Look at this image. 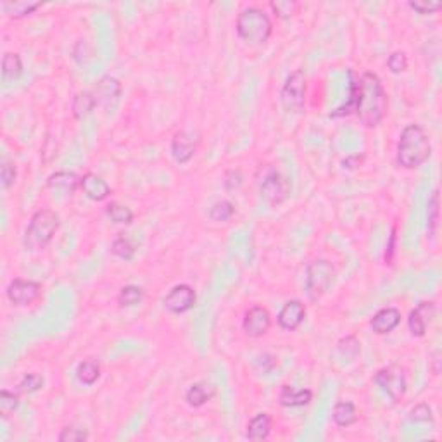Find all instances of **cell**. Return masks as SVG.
<instances>
[{
  "label": "cell",
  "instance_id": "obj_27",
  "mask_svg": "<svg viewBox=\"0 0 442 442\" xmlns=\"http://www.w3.org/2000/svg\"><path fill=\"white\" fill-rule=\"evenodd\" d=\"M100 377V366L97 361L85 360L78 364L76 368V379L83 384V386H93Z\"/></svg>",
  "mask_w": 442,
  "mask_h": 442
},
{
  "label": "cell",
  "instance_id": "obj_22",
  "mask_svg": "<svg viewBox=\"0 0 442 442\" xmlns=\"http://www.w3.org/2000/svg\"><path fill=\"white\" fill-rule=\"evenodd\" d=\"M273 420L268 413H258L247 423V435L249 441H266L272 434Z\"/></svg>",
  "mask_w": 442,
  "mask_h": 442
},
{
  "label": "cell",
  "instance_id": "obj_28",
  "mask_svg": "<svg viewBox=\"0 0 442 442\" xmlns=\"http://www.w3.org/2000/svg\"><path fill=\"white\" fill-rule=\"evenodd\" d=\"M439 206H441V195H439V188H435V190L432 192L430 199H428V204H427V228H428V235H430V237H435V234H437L439 214H441V209H439Z\"/></svg>",
  "mask_w": 442,
  "mask_h": 442
},
{
  "label": "cell",
  "instance_id": "obj_29",
  "mask_svg": "<svg viewBox=\"0 0 442 442\" xmlns=\"http://www.w3.org/2000/svg\"><path fill=\"white\" fill-rule=\"evenodd\" d=\"M234 202L227 201V199L214 202V204L211 206V209H209V218H211L212 221H216V223H227V221H230V219L234 218Z\"/></svg>",
  "mask_w": 442,
  "mask_h": 442
},
{
  "label": "cell",
  "instance_id": "obj_5",
  "mask_svg": "<svg viewBox=\"0 0 442 442\" xmlns=\"http://www.w3.org/2000/svg\"><path fill=\"white\" fill-rule=\"evenodd\" d=\"M335 268L327 259H315L306 268V294L311 302H318L332 287Z\"/></svg>",
  "mask_w": 442,
  "mask_h": 442
},
{
  "label": "cell",
  "instance_id": "obj_38",
  "mask_svg": "<svg viewBox=\"0 0 442 442\" xmlns=\"http://www.w3.org/2000/svg\"><path fill=\"white\" fill-rule=\"evenodd\" d=\"M387 67L390 69V73L399 75V73L408 69V56L404 52H401V50H396V52L390 54L389 59H387Z\"/></svg>",
  "mask_w": 442,
  "mask_h": 442
},
{
  "label": "cell",
  "instance_id": "obj_20",
  "mask_svg": "<svg viewBox=\"0 0 442 442\" xmlns=\"http://www.w3.org/2000/svg\"><path fill=\"white\" fill-rule=\"evenodd\" d=\"M313 393L309 389H296L290 386H282L278 401L283 408H301L311 403Z\"/></svg>",
  "mask_w": 442,
  "mask_h": 442
},
{
  "label": "cell",
  "instance_id": "obj_24",
  "mask_svg": "<svg viewBox=\"0 0 442 442\" xmlns=\"http://www.w3.org/2000/svg\"><path fill=\"white\" fill-rule=\"evenodd\" d=\"M333 421H335L337 427L347 428L351 425H354L357 421V410L351 401H339V403L333 406V413H332Z\"/></svg>",
  "mask_w": 442,
  "mask_h": 442
},
{
  "label": "cell",
  "instance_id": "obj_14",
  "mask_svg": "<svg viewBox=\"0 0 442 442\" xmlns=\"http://www.w3.org/2000/svg\"><path fill=\"white\" fill-rule=\"evenodd\" d=\"M306 318V305L299 299H292V301L285 302L283 308L280 309L278 316V325L282 327L283 330H289V332H294L298 330L299 327L302 325Z\"/></svg>",
  "mask_w": 442,
  "mask_h": 442
},
{
  "label": "cell",
  "instance_id": "obj_16",
  "mask_svg": "<svg viewBox=\"0 0 442 442\" xmlns=\"http://www.w3.org/2000/svg\"><path fill=\"white\" fill-rule=\"evenodd\" d=\"M80 188L85 194V197L93 202H104L106 199H109L111 192H113L109 184L96 173L83 175L82 180H80Z\"/></svg>",
  "mask_w": 442,
  "mask_h": 442
},
{
  "label": "cell",
  "instance_id": "obj_37",
  "mask_svg": "<svg viewBox=\"0 0 442 442\" xmlns=\"http://www.w3.org/2000/svg\"><path fill=\"white\" fill-rule=\"evenodd\" d=\"M408 8L413 9L418 14H434L442 9V2H432V0H411L408 2Z\"/></svg>",
  "mask_w": 442,
  "mask_h": 442
},
{
  "label": "cell",
  "instance_id": "obj_31",
  "mask_svg": "<svg viewBox=\"0 0 442 442\" xmlns=\"http://www.w3.org/2000/svg\"><path fill=\"white\" fill-rule=\"evenodd\" d=\"M106 214L109 216L111 221L116 225H131L133 221V212L128 206L120 204V202H111L106 206Z\"/></svg>",
  "mask_w": 442,
  "mask_h": 442
},
{
  "label": "cell",
  "instance_id": "obj_30",
  "mask_svg": "<svg viewBox=\"0 0 442 442\" xmlns=\"http://www.w3.org/2000/svg\"><path fill=\"white\" fill-rule=\"evenodd\" d=\"M145 298V292L142 287L138 285H126L120 290V296H118V302L123 308H133V306L140 305Z\"/></svg>",
  "mask_w": 442,
  "mask_h": 442
},
{
  "label": "cell",
  "instance_id": "obj_41",
  "mask_svg": "<svg viewBox=\"0 0 442 442\" xmlns=\"http://www.w3.org/2000/svg\"><path fill=\"white\" fill-rule=\"evenodd\" d=\"M244 181V175H242L241 170H230L225 173V188L227 190H235L239 188Z\"/></svg>",
  "mask_w": 442,
  "mask_h": 442
},
{
  "label": "cell",
  "instance_id": "obj_33",
  "mask_svg": "<svg viewBox=\"0 0 442 442\" xmlns=\"http://www.w3.org/2000/svg\"><path fill=\"white\" fill-rule=\"evenodd\" d=\"M269 8L275 12L276 18L280 19H290L299 11V4L298 2H294V0H276V2H269Z\"/></svg>",
  "mask_w": 442,
  "mask_h": 442
},
{
  "label": "cell",
  "instance_id": "obj_25",
  "mask_svg": "<svg viewBox=\"0 0 442 442\" xmlns=\"http://www.w3.org/2000/svg\"><path fill=\"white\" fill-rule=\"evenodd\" d=\"M23 75L21 56L16 52H5L2 57V78L4 82H16Z\"/></svg>",
  "mask_w": 442,
  "mask_h": 442
},
{
  "label": "cell",
  "instance_id": "obj_2",
  "mask_svg": "<svg viewBox=\"0 0 442 442\" xmlns=\"http://www.w3.org/2000/svg\"><path fill=\"white\" fill-rule=\"evenodd\" d=\"M432 144L420 124H408L397 140L396 161L404 170H415L430 157Z\"/></svg>",
  "mask_w": 442,
  "mask_h": 442
},
{
  "label": "cell",
  "instance_id": "obj_23",
  "mask_svg": "<svg viewBox=\"0 0 442 442\" xmlns=\"http://www.w3.org/2000/svg\"><path fill=\"white\" fill-rule=\"evenodd\" d=\"M96 107H97V100H96V97H93L92 90L78 92L75 96V99H73V104H71L73 116H75V120H78V121L89 118Z\"/></svg>",
  "mask_w": 442,
  "mask_h": 442
},
{
  "label": "cell",
  "instance_id": "obj_1",
  "mask_svg": "<svg viewBox=\"0 0 442 442\" xmlns=\"http://www.w3.org/2000/svg\"><path fill=\"white\" fill-rule=\"evenodd\" d=\"M351 113L356 114L368 128L379 126L384 121L387 113V93L375 73L366 71L356 82L351 83L349 104L337 109L332 116H347Z\"/></svg>",
  "mask_w": 442,
  "mask_h": 442
},
{
  "label": "cell",
  "instance_id": "obj_11",
  "mask_svg": "<svg viewBox=\"0 0 442 442\" xmlns=\"http://www.w3.org/2000/svg\"><path fill=\"white\" fill-rule=\"evenodd\" d=\"M242 329L244 333L251 339H259V337L266 335L268 330L272 329V315L265 306H252L244 316L242 322Z\"/></svg>",
  "mask_w": 442,
  "mask_h": 442
},
{
  "label": "cell",
  "instance_id": "obj_10",
  "mask_svg": "<svg viewBox=\"0 0 442 442\" xmlns=\"http://www.w3.org/2000/svg\"><path fill=\"white\" fill-rule=\"evenodd\" d=\"M195 301H197L195 290L190 285H187V283H180V285H175L166 294L163 302L164 308L170 313H173V315H184V313L190 311L194 308Z\"/></svg>",
  "mask_w": 442,
  "mask_h": 442
},
{
  "label": "cell",
  "instance_id": "obj_13",
  "mask_svg": "<svg viewBox=\"0 0 442 442\" xmlns=\"http://www.w3.org/2000/svg\"><path fill=\"white\" fill-rule=\"evenodd\" d=\"M201 138L194 137V133L187 130H180L175 133L171 140V156L178 164H187L194 157Z\"/></svg>",
  "mask_w": 442,
  "mask_h": 442
},
{
  "label": "cell",
  "instance_id": "obj_4",
  "mask_svg": "<svg viewBox=\"0 0 442 442\" xmlns=\"http://www.w3.org/2000/svg\"><path fill=\"white\" fill-rule=\"evenodd\" d=\"M60 227V218L52 209H40L30 219L25 230L23 244L26 251H42L52 242L54 235Z\"/></svg>",
  "mask_w": 442,
  "mask_h": 442
},
{
  "label": "cell",
  "instance_id": "obj_9",
  "mask_svg": "<svg viewBox=\"0 0 442 442\" xmlns=\"http://www.w3.org/2000/svg\"><path fill=\"white\" fill-rule=\"evenodd\" d=\"M375 382L386 390L387 396H389L394 403H397L408 389L406 377H404L403 370L397 366L380 368L379 372L375 373Z\"/></svg>",
  "mask_w": 442,
  "mask_h": 442
},
{
  "label": "cell",
  "instance_id": "obj_19",
  "mask_svg": "<svg viewBox=\"0 0 442 442\" xmlns=\"http://www.w3.org/2000/svg\"><path fill=\"white\" fill-rule=\"evenodd\" d=\"M40 8H42V2H38V0H35V2L33 0H2L0 2V11L11 19L26 18Z\"/></svg>",
  "mask_w": 442,
  "mask_h": 442
},
{
  "label": "cell",
  "instance_id": "obj_26",
  "mask_svg": "<svg viewBox=\"0 0 442 442\" xmlns=\"http://www.w3.org/2000/svg\"><path fill=\"white\" fill-rule=\"evenodd\" d=\"M361 353L360 340L354 335H347L337 342V356L344 361V363H351L356 360Z\"/></svg>",
  "mask_w": 442,
  "mask_h": 442
},
{
  "label": "cell",
  "instance_id": "obj_3",
  "mask_svg": "<svg viewBox=\"0 0 442 442\" xmlns=\"http://www.w3.org/2000/svg\"><path fill=\"white\" fill-rule=\"evenodd\" d=\"M235 30L247 45H265L272 38L273 23L261 8L251 5L237 16Z\"/></svg>",
  "mask_w": 442,
  "mask_h": 442
},
{
  "label": "cell",
  "instance_id": "obj_17",
  "mask_svg": "<svg viewBox=\"0 0 442 442\" xmlns=\"http://www.w3.org/2000/svg\"><path fill=\"white\" fill-rule=\"evenodd\" d=\"M401 311L394 306H387V308L379 309V311L373 315L372 322H370V327H372L373 332L377 335H387L393 330H396L401 323Z\"/></svg>",
  "mask_w": 442,
  "mask_h": 442
},
{
  "label": "cell",
  "instance_id": "obj_7",
  "mask_svg": "<svg viewBox=\"0 0 442 442\" xmlns=\"http://www.w3.org/2000/svg\"><path fill=\"white\" fill-rule=\"evenodd\" d=\"M259 194L269 206H280L289 197V181L276 168L266 166L263 178L259 180Z\"/></svg>",
  "mask_w": 442,
  "mask_h": 442
},
{
  "label": "cell",
  "instance_id": "obj_15",
  "mask_svg": "<svg viewBox=\"0 0 442 442\" xmlns=\"http://www.w3.org/2000/svg\"><path fill=\"white\" fill-rule=\"evenodd\" d=\"M435 313V305L432 301H423L410 313L408 316V327L413 337H423L432 316Z\"/></svg>",
  "mask_w": 442,
  "mask_h": 442
},
{
  "label": "cell",
  "instance_id": "obj_43",
  "mask_svg": "<svg viewBox=\"0 0 442 442\" xmlns=\"http://www.w3.org/2000/svg\"><path fill=\"white\" fill-rule=\"evenodd\" d=\"M363 161H364L363 154H361V156L360 154H357V156H349L342 161V166L346 168V170H356V168H360L361 164H363Z\"/></svg>",
  "mask_w": 442,
  "mask_h": 442
},
{
  "label": "cell",
  "instance_id": "obj_12",
  "mask_svg": "<svg viewBox=\"0 0 442 442\" xmlns=\"http://www.w3.org/2000/svg\"><path fill=\"white\" fill-rule=\"evenodd\" d=\"M92 93L97 100V106H102L109 109V107H114L120 102L121 93H123V87H121L120 80H116L114 76L106 75L93 85Z\"/></svg>",
  "mask_w": 442,
  "mask_h": 442
},
{
  "label": "cell",
  "instance_id": "obj_40",
  "mask_svg": "<svg viewBox=\"0 0 442 442\" xmlns=\"http://www.w3.org/2000/svg\"><path fill=\"white\" fill-rule=\"evenodd\" d=\"M411 421H434V415H432L430 406L427 403H420L410 411Z\"/></svg>",
  "mask_w": 442,
  "mask_h": 442
},
{
  "label": "cell",
  "instance_id": "obj_39",
  "mask_svg": "<svg viewBox=\"0 0 442 442\" xmlns=\"http://www.w3.org/2000/svg\"><path fill=\"white\" fill-rule=\"evenodd\" d=\"M59 442H80V441H89V434H87L83 428L76 427H64L60 430L59 437H57Z\"/></svg>",
  "mask_w": 442,
  "mask_h": 442
},
{
  "label": "cell",
  "instance_id": "obj_42",
  "mask_svg": "<svg viewBox=\"0 0 442 442\" xmlns=\"http://www.w3.org/2000/svg\"><path fill=\"white\" fill-rule=\"evenodd\" d=\"M394 252H396V227H394L393 232H390L389 244H387V249H386V263L387 265H393Z\"/></svg>",
  "mask_w": 442,
  "mask_h": 442
},
{
  "label": "cell",
  "instance_id": "obj_18",
  "mask_svg": "<svg viewBox=\"0 0 442 442\" xmlns=\"http://www.w3.org/2000/svg\"><path fill=\"white\" fill-rule=\"evenodd\" d=\"M80 180L82 178L75 171H56V173H52L47 178V187L52 192H56V194L71 195L80 187Z\"/></svg>",
  "mask_w": 442,
  "mask_h": 442
},
{
  "label": "cell",
  "instance_id": "obj_35",
  "mask_svg": "<svg viewBox=\"0 0 442 442\" xmlns=\"http://www.w3.org/2000/svg\"><path fill=\"white\" fill-rule=\"evenodd\" d=\"M45 384L42 375H36V373H26L21 379V382L18 384V390L21 394H33L36 390H40Z\"/></svg>",
  "mask_w": 442,
  "mask_h": 442
},
{
  "label": "cell",
  "instance_id": "obj_34",
  "mask_svg": "<svg viewBox=\"0 0 442 442\" xmlns=\"http://www.w3.org/2000/svg\"><path fill=\"white\" fill-rule=\"evenodd\" d=\"M19 406V394L11 393L8 389H2L0 393V415L2 417H9V415L14 413Z\"/></svg>",
  "mask_w": 442,
  "mask_h": 442
},
{
  "label": "cell",
  "instance_id": "obj_32",
  "mask_svg": "<svg viewBox=\"0 0 442 442\" xmlns=\"http://www.w3.org/2000/svg\"><path fill=\"white\" fill-rule=\"evenodd\" d=\"M111 252H113L116 258L123 259V261H131V259L135 258L137 249H135V245L131 244L124 235L120 234L116 239H114L113 244H111Z\"/></svg>",
  "mask_w": 442,
  "mask_h": 442
},
{
  "label": "cell",
  "instance_id": "obj_8",
  "mask_svg": "<svg viewBox=\"0 0 442 442\" xmlns=\"http://www.w3.org/2000/svg\"><path fill=\"white\" fill-rule=\"evenodd\" d=\"M42 285L35 280L16 278L8 285V299L18 308H26L42 298Z\"/></svg>",
  "mask_w": 442,
  "mask_h": 442
},
{
  "label": "cell",
  "instance_id": "obj_21",
  "mask_svg": "<svg viewBox=\"0 0 442 442\" xmlns=\"http://www.w3.org/2000/svg\"><path fill=\"white\" fill-rule=\"evenodd\" d=\"M216 389L208 382H195L188 387L187 394H185V401H187L188 406L192 408H201L204 406L206 403L214 397Z\"/></svg>",
  "mask_w": 442,
  "mask_h": 442
},
{
  "label": "cell",
  "instance_id": "obj_6",
  "mask_svg": "<svg viewBox=\"0 0 442 442\" xmlns=\"http://www.w3.org/2000/svg\"><path fill=\"white\" fill-rule=\"evenodd\" d=\"M306 76L301 69H296L287 76L282 90H280V102L287 113H301L306 104Z\"/></svg>",
  "mask_w": 442,
  "mask_h": 442
},
{
  "label": "cell",
  "instance_id": "obj_36",
  "mask_svg": "<svg viewBox=\"0 0 442 442\" xmlns=\"http://www.w3.org/2000/svg\"><path fill=\"white\" fill-rule=\"evenodd\" d=\"M16 177H18L16 164L12 163V161H9L8 157H4L2 164H0V181H2V188H4V190L11 188V185L16 181Z\"/></svg>",
  "mask_w": 442,
  "mask_h": 442
}]
</instances>
